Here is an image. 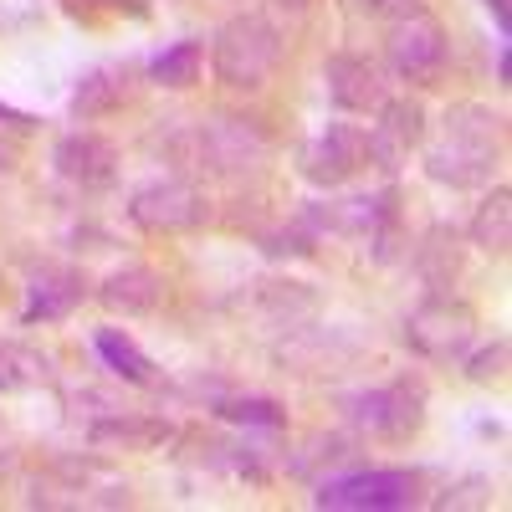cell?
<instances>
[{"label": "cell", "mask_w": 512, "mask_h": 512, "mask_svg": "<svg viewBox=\"0 0 512 512\" xmlns=\"http://www.w3.org/2000/svg\"><path fill=\"white\" fill-rule=\"evenodd\" d=\"M497 82H502V88H512V47H507V36L497 41Z\"/></svg>", "instance_id": "83f0119b"}, {"label": "cell", "mask_w": 512, "mask_h": 512, "mask_svg": "<svg viewBox=\"0 0 512 512\" xmlns=\"http://www.w3.org/2000/svg\"><path fill=\"white\" fill-rule=\"evenodd\" d=\"M82 436L103 456H154L175 441V420L144 415V410H103L82 425Z\"/></svg>", "instance_id": "8fae6325"}, {"label": "cell", "mask_w": 512, "mask_h": 512, "mask_svg": "<svg viewBox=\"0 0 512 512\" xmlns=\"http://www.w3.org/2000/svg\"><path fill=\"white\" fill-rule=\"evenodd\" d=\"M354 6H359L364 16H374V21H400V16L425 11V0H354Z\"/></svg>", "instance_id": "d4e9b609"}, {"label": "cell", "mask_w": 512, "mask_h": 512, "mask_svg": "<svg viewBox=\"0 0 512 512\" xmlns=\"http://www.w3.org/2000/svg\"><path fill=\"white\" fill-rule=\"evenodd\" d=\"M164 149L180 169H195V175H241L272 154V128L246 113H216L185 123Z\"/></svg>", "instance_id": "7a4b0ae2"}, {"label": "cell", "mask_w": 512, "mask_h": 512, "mask_svg": "<svg viewBox=\"0 0 512 512\" xmlns=\"http://www.w3.org/2000/svg\"><path fill=\"white\" fill-rule=\"evenodd\" d=\"M472 338H477V313H472V303H461L451 292H425L420 308L405 318V344L431 364L461 359L472 349Z\"/></svg>", "instance_id": "8992f818"}, {"label": "cell", "mask_w": 512, "mask_h": 512, "mask_svg": "<svg viewBox=\"0 0 512 512\" xmlns=\"http://www.w3.org/2000/svg\"><path fill=\"white\" fill-rule=\"evenodd\" d=\"M16 164H21L16 144H11V139H0V175H16Z\"/></svg>", "instance_id": "f1b7e54d"}, {"label": "cell", "mask_w": 512, "mask_h": 512, "mask_svg": "<svg viewBox=\"0 0 512 512\" xmlns=\"http://www.w3.org/2000/svg\"><path fill=\"white\" fill-rule=\"evenodd\" d=\"M323 88H328V103L338 113H374L384 98H390L384 67L364 52H333L323 62Z\"/></svg>", "instance_id": "7c38bea8"}, {"label": "cell", "mask_w": 512, "mask_h": 512, "mask_svg": "<svg viewBox=\"0 0 512 512\" xmlns=\"http://www.w3.org/2000/svg\"><path fill=\"white\" fill-rule=\"evenodd\" d=\"M118 144L93 134V128H72V134L57 139L52 149V169L67 180V185H82V190H98V185H113L118 180Z\"/></svg>", "instance_id": "4fadbf2b"}, {"label": "cell", "mask_w": 512, "mask_h": 512, "mask_svg": "<svg viewBox=\"0 0 512 512\" xmlns=\"http://www.w3.org/2000/svg\"><path fill=\"white\" fill-rule=\"evenodd\" d=\"M144 72H149V82H159V88H169V93L195 88L200 72H205V41H195V36L190 41H169Z\"/></svg>", "instance_id": "44dd1931"}, {"label": "cell", "mask_w": 512, "mask_h": 512, "mask_svg": "<svg viewBox=\"0 0 512 512\" xmlns=\"http://www.w3.org/2000/svg\"><path fill=\"white\" fill-rule=\"evenodd\" d=\"M431 477L420 466H349V472L318 477L313 507L323 512H405L425 507L431 497Z\"/></svg>", "instance_id": "277c9868"}, {"label": "cell", "mask_w": 512, "mask_h": 512, "mask_svg": "<svg viewBox=\"0 0 512 512\" xmlns=\"http://www.w3.org/2000/svg\"><path fill=\"white\" fill-rule=\"evenodd\" d=\"M93 354H98V364H103L113 379H123V384H139V390L159 384V364H154L123 328H98V333H93Z\"/></svg>", "instance_id": "d6986e66"}, {"label": "cell", "mask_w": 512, "mask_h": 512, "mask_svg": "<svg viewBox=\"0 0 512 512\" xmlns=\"http://www.w3.org/2000/svg\"><path fill=\"white\" fill-rule=\"evenodd\" d=\"M0 123H11V128H21V134H31V128H36V118H31V113H21V108H11L6 98H0Z\"/></svg>", "instance_id": "484cf974"}, {"label": "cell", "mask_w": 512, "mask_h": 512, "mask_svg": "<svg viewBox=\"0 0 512 512\" xmlns=\"http://www.w3.org/2000/svg\"><path fill=\"white\" fill-rule=\"evenodd\" d=\"M128 221L149 236H185V231H200L210 221V200L195 180L164 175V180H149L128 195Z\"/></svg>", "instance_id": "52a82bcc"}, {"label": "cell", "mask_w": 512, "mask_h": 512, "mask_svg": "<svg viewBox=\"0 0 512 512\" xmlns=\"http://www.w3.org/2000/svg\"><path fill=\"white\" fill-rule=\"evenodd\" d=\"M139 77H144L139 62H103L93 72H82V82L72 88V118L93 123V118H108V113L128 108L134 93H139Z\"/></svg>", "instance_id": "9a60e30c"}, {"label": "cell", "mask_w": 512, "mask_h": 512, "mask_svg": "<svg viewBox=\"0 0 512 512\" xmlns=\"http://www.w3.org/2000/svg\"><path fill=\"white\" fill-rule=\"evenodd\" d=\"M98 303L113 313V318H149L159 303H164V277L154 267H113L103 282H98Z\"/></svg>", "instance_id": "2e32d148"}, {"label": "cell", "mask_w": 512, "mask_h": 512, "mask_svg": "<svg viewBox=\"0 0 512 512\" xmlns=\"http://www.w3.org/2000/svg\"><path fill=\"white\" fill-rule=\"evenodd\" d=\"M210 410H216L221 420H231V425H246V431H282L287 425V410L272 395H221Z\"/></svg>", "instance_id": "7402d4cb"}, {"label": "cell", "mask_w": 512, "mask_h": 512, "mask_svg": "<svg viewBox=\"0 0 512 512\" xmlns=\"http://www.w3.org/2000/svg\"><path fill=\"white\" fill-rule=\"evenodd\" d=\"M425 134H431V118H425V103L420 98H384L374 108V123L364 128L369 139V164L384 169V175H400L410 164V154H420Z\"/></svg>", "instance_id": "30bf717a"}, {"label": "cell", "mask_w": 512, "mask_h": 512, "mask_svg": "<svg viewBox=\"0 0 512 512\" xmlns=\"http://www.w3.org/2000/svg\"><path fill=\"white\" fill-rule=\"evenodd\" d=\"M415 277L425 282V292H451L461 277V236L456 226H431L415 246Z\"/></svg>", "instance_id": "ac0fdd59"}, {"label": "cell", "mask_w": 512, "mask_h": 512, "mask_svg": "<svg viewBox=\"0 0 512 512\" xmlns=\"http://www.w3.org/2000/svg\"><path fill=\"white\" fill-rule=\"evenodd\" d=\"M502 144H507L502 113H492L487 103H456L446 108L436 134H425L420 164L446 190H487L497 180Z\"/></svg>", "instance_id": "6da1fadb"}, {"label": "cell", "mask_w": 512, "mask_h": 512, "mask_svg": "<svg viewBox=\"0 0 512 512\" xmlns=\"http://www.w3.org/2000/svg\"><path fill=\"white\" fill-rule=\"evenodd\" d=\"M82 303H88V277H82L77 267H36L26 277V303H21V323L36 328V323H62L72 318Z\"/></svg>", "instance_id": "5bb4252c"}, {"label": "cell", "mask_w": 512, "mask_h": 512, "mask_svg": "<svg viewBox=\"0 0 512 512\" xmlns=\"http://www.w3.org/2000/svg\"><path fill=\"white\" fill-rule=\"evenodd\" d=\"M431 415V384L420 374H395L369 390H354L344 400V420L359 441H379V446H405L425 431Z\"/></svg>", "instance_id": "3957f363"}, {"label": "cell", "mask_w": 512, "mask_h": 512, "mask_svg": "<svg viewBox=\"0 0 512 512\" xmlns=\"http://www.w3.org/2000/svg\"><path fill=\"white\" fill-rule=\"evenodd\" d=\"M57 379V359L21 338H0V395H31Z\"/></svg>", "instance_id": "e0dca14e"}, {"label": "cell", "mask_w": 512, "mask_h": 512, "mask_svg": "<svg viewBox=\"0 0 512 512\" xmlns=\"http://www.w3.org/2000/svg\"><path fill=\"white\" fill-rule=\"evenodd\" d=\"M369 169V139L359 123H328L297 149V175L318 190H338Z\"/></svg>", "instance_id": "9c48e42d"}, {"label": "cell", "mask_w": 512, "mask_h": 512, "mask_svg": "<svg viewBox=\"0 0 512 512\" xmlns=\"http://www.w3.org/2000/svg\"><path fill=\"white\" fill-rule=\"evenodd\" d=\"M359 436H313L308 446H303V456H292L287 466H292V477H308V482H318V466H354L359 461Z\"/></svg>", "instance_id": "603a6c76"}, {"label": "cell", "mask_w": 512, "mask_h": 512, "mask_svg": "<svg viewBox=\"0 0 512 512\" xmlns=\"http://www.w3.org/2000/svg\"><path fill=\"white\" fill-rule=\"evenodd\" d=\"M451 41L446 26L431 11H415L390 21V36H384V67H390L400 82H436L446 72Z\"/></svg>", "instance_id": "ba28073f"}, {"label": "cell", "mask_w": 512, "mask_h": 512, "mask_svg": "<svg viewBox=\"0 0 512 512\" xmlns=\"http://www.w3.org/2000/svg\"><path fill=\"white\" fill-rule=\"evenodd\" d=\"M482 6L492 11L497 31H502V36H512V0H482Z\"/></svg>", "instance_id": "4316f807"}, {"label": "cell", "mask_w": 512, "mask_h": 512, "mask_svg": "<svg viewBox=\"0 0 512 512\" xmlns=\"http://www.w3.org/2000/svg\"><path fill=\"white\" fill-rule=\"evenodd\" d=\"M272 6H277V11H287V16H303V11L313 6V0H272Z\"/></svg>", "instance_id": "f546056e"}, {"label": "cell", "mask_w": 512, "mask_h": 512, "mask_svg": "<svg viewBox=\"0 0 512 512\" xmlns=\"http://www.w3.org/2000/svg\"><path fill=\"white\" fill-rule=\"evenodd\" d=\"M461 364H466V379H477V384L502 379V374H507V338L497 333L492 344H482L477 354H461Z\"/></svg>", "instance_id": "cb8c5ba5"}, {"label": "cell", "mask_w": 512, "mask_h": 512, "mask_svg": "<svg viewBox=\"0 0 512 512\" xmlns=\"http://www.w3.org/2000/svg\"><path fill=\"white\" fill-rule=\"evenodd\" d=\"M282 52H287L282 31L267 16L241 11V16H231L216 31V41H210V67H216L221 88H231V93H262L267 82L277 77V67H282Z\"/></svg>", "instance_id": "5b68a950"}, {"label": "cell", "mask_w": 512, "mask_h": 512, "mask_svg": "<svg viewBox=\"0 0 512 512\" xmlns=\"http://www.w3.org/2000/svg\"><path fill=\"white\" fill-rule=\"evenodd\" d=\"M466 236H472V246H482L487 256H507V246H512V190L502 180L477 205V216H472V226H466Z\"/></svg>", "instance_id": "ffe728a7"}]
</instances>
